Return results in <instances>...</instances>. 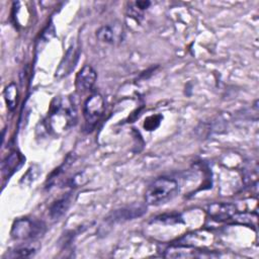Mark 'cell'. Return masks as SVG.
<instances>
[{"label":"cell","instance_id":"6da1fadb","mask_svg":"<svg viewBox=\"0 0 259 259\" xmlns=\"http://www.w3.org/2000/svg\"><path fill=\"white\" fill-rule=\"evenodd\" d=\"M76 116V108L70 98L55 97L48 115V126L52 132L61 134L74 125Z\"/></svg>","mask_w":259,"mask_h":259},{"label":"cell","instance_id":"7a4b0ae2","mask_svg":"<svg viewBox=\"0 0 259 259\" xmlns=\"http://www.w3.org/2000/svg\"><path fill=\"white\" fill-rule=\"evenodd\" d=\"M176 180L169 177H160L154 180L146 189L145 201L148 205H160L171 200L178 192Z\"/></svg>","mask_w":259,"mask_h":259},{"label":"cell","instance_id":"3957f363","mask_svg":"<svg viewBox=\"0 0 259 259\" xmlns=\"http://www.w3.org/2000/svg\"><path fill=\"white\" fill-rule=\"evenodd\" d=\"M105 109L104 99L100 93H93L84 102L83 116L85 120V130L91 132L100 120Z\"/></svg>","mask_w":259,"mask_h":259},{"label":"cell","instance_id":"277c9868","mask_svg":"<svg viewBox=\"0 0 259 259\" xmlns=\"http://www.w3.org/2000/svg\"><path fill=\"white\" fill-rule=\"evenodd\" d=\"M44 231V225L29 219L16 220L11 228V237L14 240H30L39 236Z\"/></svg>","mask_w":259,"mask_h":259},{"label":"cell","instance_id":"5b68a950","mask_svg":"<svg viewBox=\"0 0 259 259\" xmlns=\"http://www.w3.org/2000/svg\"><path fill=\"white\" fill-rule=\"evenodd\" d=\"M97 79V73L90 65H84L76 75L75 87L79 93H85L92 89Z\"/></svg>","mask_w":259,"mask_h":259},{"label":"cell","instance_id":"8992f818","mask_svg":"<svg viewBox=\"0 0 259 259\" xmlns=\"http://www.w3.org/2000/svg\"><path fill=\"white\" fill-rule=\"evenodd\" d=\"M208 214L217 221H227L233 219L237 208L231 203H212L207 206Z\"/></svg>","mask_w":259,"mask_h":259},{"label":"cell","instance_id":"52a82bcc","mask_svg":"<svg viewBox=\"0 0 259 259\" xmlns=\"http://www.w3.org/2000/svg\"><path fill=\"white\" fill-rule=\"evenodd\" d=\"M79 56V50L75 48V46H72L68 49L67 53L65 54L62 62L60 63V66L58 70L56 71L57 77H64L68 75L75 67V64L77 63Z\"/></svg>","mask_w":259,"mask_h":259},{"label":"cell","instance_id":"ba28073f","mask_svg":"<svg viewBox=\"0 0 259 259\" xmlns=\"http://www.w3.org/2000/svg\"><path fill=\"white\" fill-rule=\"evenodd\" d=\"M23 161V157L17 152L9 154L1 163V170L4 179H9V177L22 166Z\"/></svg>","mask_w":259,"mask_h":259},{"label":"cell","instance_id":"9c48e42d","mask_svg":"<svg viewBox=\"0 0 259 259\" xmlns=\"http://www.w3.org/2000/svg\"><path fill=\"white\" fill-rule=\"evenodd\" d=\"M166 258H194L204 257L202 251H198L189 246H172L165 251Z\"/></svg>","mask_w":259,"mask_h":259},{"label":"cell","instance_id":"30bf717a","mask_svg":"<svg viewBox=\"0 0 259 259\" xmlns=\"http://www.w3.org/2000/svg\"><path fill=\"white\" fill-rule=\"evenodd\" d=\"M121 31H118L116 27L111 25H102L96 31V37L100 42L113 45L120 38Z\"/></svg>","mask_w":259,"mask_h":259},{"label":"cell","instance_id":"8fae6325","mask_svg":"<svg viewBox=\"0 0 259 259\" xmlns=\"http://www.w3.org/2000/svg\"><path fill=\"white\" fill-rule=\"evenodd\" d=\"M71 193H68L67 195L63 196L62 198L56 200L51 208H50V217L53 220H58L60 219L69 208L70 203H71Z\"/></svg>","mask_w":259,"mask_h":259},{"label":"cell","instance_id":"7c38bea8","mask_svg":"<svg viewBox=\"0 0 259 259\" xmlns=\"http://www.w3.org/2000/svg\"><path fill=\"white\" fill-rule=\"evenodd\" d=\"M151 5L150 1H135L127 2V14L137 21H141L144 18V12Z\"/></svg>","mask_w":259,"mask_h":259},{"label":"cell","instance_id":"4fadbf2b","mask_svg":"<svg viewBox=\"0 0 259 259\" xmlns=\"http://www.w3.org/2000/svg\"><path fill=\"white\" fill-rule=\"evenodd\" d=\"M145 207L138 205V206H131L127 208H122L119 210H115L112 212L113 221H121V220H133L137 217L142 215L145 212Z\"/></svg>","mask_w":259,"mask_h":259},{"label":"cell","instance_id":"5bb4252c","mask_svg":"<svg viewBox=\"0 0 259 259\" xmlns=\"http://www.w3.org/2000/svg\"><path fill=\"white\" fill-rule=\"evenodd\" d=\"M4 99L7 104V108L13 111L16 107L18 100V88L15 83H10L4 89Z\"/></svg>","mask_w":259,"mask_h":259},{"label":"cell","instance_id":"9a60e30c","mask_svg":"<svg viewBox=\"0 0 259 259\" xmlns=\"http://www.w3.org/2000/svg\"><path fill=\"white\" fill-rule=\"evenodd\" d=\"M34 252H35V249H34L33 247H28V246L19 247V248H16L15 250L11 251V252L8 254V257H10V258L29 257V256H31L32 254H34Z\"/></svg>","mask_w":259,"mask_h":259},{"label":"cell","instance_id":"2e32d148","mask_svg":"<svg viewBox=\"0 0 259 259\" xmlns=\"http://www.w3.org/2000/svg\"><path fill=\"white\" fill-rule=\"evenodd\" d=\"M162 116L160 114H155V115H150L145 119L144 122V128L147 131H154L156 130L160 122H161Z\"/></svg>","mask_w":259,"mask_h":259},{"label":"cell","instance_id":"e0dca14e","mask_svg":"<svg viewBox=\"0 0 259 259\" xmlns=\"http://www.w3.org/2000/svg\"><path fill=\"white\" fill-rule=\"evenodd\" d=\"M35 168H36V166H32L31 168H29L28 171L26 172V174L23 175L21 182H24L25 184H29L32 181H34L38 175V169H35Z\"/></svg>","mask_w":259,"mask_h":259}]
</instances>
